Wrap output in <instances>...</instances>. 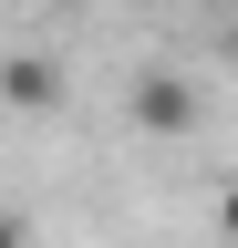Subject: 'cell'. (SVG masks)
<instances>
[{"label": "cell", "mask_w": 238, "mask_h": 248, "mask_svg": "<svg viewBox=\"0 0 238 248\" xmlns=\"http://www.w3.org/2000/svg\"><path fill=\"white\" fill-rule=\"evenodd\" d=\"M125 124H135L145 145H187L197 124H207V93H197L187 73H166V62H156V73L125 83Z\"/></svg>", "instance_id": "1"}, {"label": "cell", "mask_w": 238, "mask_h": 248, "mask_svg": "<svg viewBox=\"0 0 238 248\" xmlns=\"http://www.w3.org/2000/svg\"><path fill=\"white\" fill-rule=\"evenodd\" d=\"M0 104L32 114V124H52V114L73 104V73H63L52 52H0Z\"/></svg>", "instance_id": "2"}, {"label": "cell", "mask_w": 238, "mask_h": 248, "mask_svg": "<svg viewBox=\"0 0 238 248\" xmlns=\"http://www.w3.org/2000/svg\"><path fill=\"white\" fill-rule=\"evenodd\" d=\"M218 248H238V176L218 186Z\"/></svg>", "instance_id": "3"}, {"label": "cell", "mask_w": 238, "mask_h": 248, "mask_svg": "<svg viewBox=\"0 0 238 248\" xmlns=\"http://www.w3.org/2000/svg\"><path fill=\"white\" fill-rule=\"evenodd\" d=\"M0 248H32V217L21 207H0Z\"/></svg>", "instance_id": "4"}, {"label": "cell", "mask_w": 238, "mask_h": 248, "mask_svg": "<svg viewBox=\"0 0 238 248\" xmlns=\"http://www.w3.org/2000/svg\"><path fill=\"white\" fill-rule=\"evenodd\" d=\"M218 52H228V73H238V21H228V42H218Z\"/></svg>", "instance_id": "5"}, {"label": "cell", "mask_w": 238, "mask_h": 248, "mask_svg": "<svg viewBox=\"0 0 238 248\" xmlns=\"http://www.w3.org/2000/svg\"><path fill=\"white\" fill-rule=\"evenodd\" d=\"M228 21H238V0H228Z\"/></svg>", "instance_id": "6"}]
</instances>
